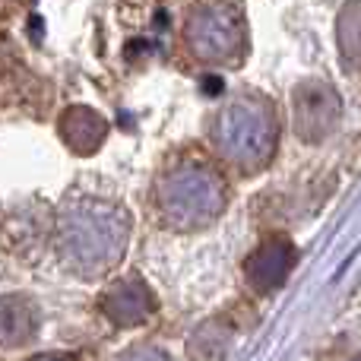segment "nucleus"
Listing matches in <instances>:
<instances>
[{
  "instance_id": "obj_1",
  "label": "nucleus",
  "mask_w": 361,
  "mask_h": 361,
  "mask_svg": "<svg viewBox=\"0 0 361 361\" xmlns=\"http://www.w3.org/2000/svg\"><path fill=\"white\" fill-rule=\"evenodd\" d=\"M219 146L241 162H257V159L269 156L273 149V118H269V108L263 105H247V102H238V105L225 108L222 121H219Z\"/></svg>"
}]
</instances>
